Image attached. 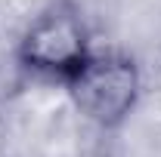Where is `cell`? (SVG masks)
Segmentation results:
<instances>
[{"mask_svg": "<svg viewBox=\"0 0 161 157\" xmlns=\"http://www.w3.org/2000/svg\"><path fill=\"white\" fill-rule=\"evenodd\" d=\"M96 53L93 28L78 0H50L13 46L19 74L65 89Z\"/></svg>", "mask_w": 161, "mask_h": 157, "instance_id": "cell-1", "label": "cell"}, {"mask_svg": "<svg viewBox=\"0 0 161 157\" xmlns=\"http://www.w3.org/2000/svg\"><path fill=\"white\" fill-rule=\"evenodd\" d=\"M65 96L87 123L102 133H115L140 108L142 68L127 49L96 46L80 74L65 86Z\"/></svg>", "mask_w": 161, "mask_h": 157, "instance_id": "cell-2", "label": "cell"}]
</instances>
